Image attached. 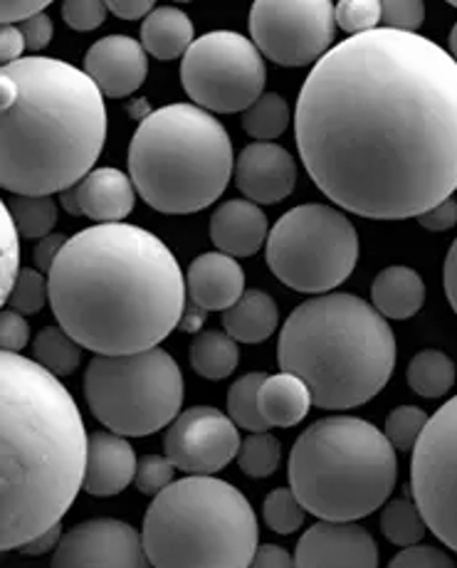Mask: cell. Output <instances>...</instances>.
Here are the masks:
<instances>
[{
    "mask_svg": "<svg viewBox=\"0 0 457 568\" xmlns=\"http://www.w3.org/2000/svg\"><path fill=\"white\" fill-rule=\"evenodd\" d=\"M295 134L309 179L342 211L420 217L457 191V62L418 32L346 38L304 80Z\"/></svg>",
    "mask_w": 457,
    "mask_h": 568,
    "instance_id": "cell-1",
    "label": "cell"
},
{
    "mask_svg": "<svg viewBox=\"0 0 457 568\" xmlns=\"http://www.w3.org/2000/svg\"><path fill=\"white\" fill-rule=\"evenodd\" d=\"M54 320L97 356L156 348L181 324L186 277L166 243L139 225H92L48 275Z\"/></svg>",
    "mask_w": 457,
    "mask_h": 568,
    "instance_id": "cell-2",
    "label": "cell"
},
{
    "mask_svg": "<svg viewBox=\"0 0 457 568\" xmlns=\"http://www.w3.org/2000/svg\"><path fill=\"white\" fill-rule=\"evenodd\" d=\"M3 551L60 527L84 489L90 438L58 376L3 352Z\"/></svg>",
    "mask_w": 457,
    "mask_h": 568,
    "instance_id": "cell-3",
    "label": "cell"
},
{
    "mask_svg": "<svg viewBox=\"0 0 457 568\" xmlns=\"http://www.w3.org/2000/svg\"><path fill=\"white\" fill-rule=\"evenodd\" d=\"M18 100L3 112L0 183L13 195H52L92 173L106 144L104 94L90 74L52 58L6 64Z\"/></svg>",
    "mask_w": 457,
    "mask_h": 568,
    "instance_id": "cell-4",
    "label": "cell"
},
{
    "mask_svg": "<svg viewBox=\"0 0 457 568\" xmlns=\"http://www.w3.org/2000/svg\"><path fill=\"white\" fill-rule=\"evenodd\" d=\"M277 362L307 384L314 406L346 410L386 388L396 366V336L374 304L354 294H319L287 316Z\"/></svg>",
    "mask_w": 457,
    "mask_h": 568,
    "instance_id": "cell-5",
    "label": "cell"
},
{
    "mask_svg": "<svg viewBox=\"0 0 457 568\" xmlns=\"http://www.w3.org/2000/svg\"><path fill=\"white\" fill-rule=\"evenodd\" d=\"M235 173L233 141L195 104L151 112L129 144V176L141 201L163 215H191L213 205Z\"/></svg>",
    "mask_w": 457,
    "mask_h": 568,
    "instance_id": "cell-6",
    "label": "cell"
},
{
    "mask_svg": "<svg viewBox=\"0 0 457 568\" xmlns=\"http://www.w3.org/2000/svg\"><path fill=\"white\" fill-rule=\"evenodd\" d=\"M394 445L374 423L332 415L304 430L290 455V489L322 521H358L396 489Z\"/></svg>",
    "mask_w": 457,
    "mask_h": 568,
    "instance_id": "cell-7",
    "label": "cell"
},
{
    "mask_svg": "<svg viewBox=\"0 0 457 568\" xmlns=\"http://www.w3.org/2000/svg\"><path fill=\"white\" fill-rule=\"evenodd\" d=\"M141 539L154 568H247L257 517L231 483L191 475L154 497Z\"/></svg>",
    "mask_w": 457,
    "mask_h": 568,
    "instance_id": "cell-8",
    "label": "cell"
},
{
    "mask_svg": "<svg viewBox=\"0 0 457 568\" xmlns=\"http://www.w3.org/2000/svg\"><path fill=\"white\" fill-rule=\"evenodd\" d=\"M84 398L106 430L146 438L179 418L183 374L163 348L126 356H94L84 371Z\"/></svg>",
    "mask_w": 457,
    "mask_h": 568,
    "instance_id": "cell-9",
    "label": "cell"
},
{
    "mask_svg": "<svg viewBox=\"0 0 457 568\" xmlns=\"http://www.w3.org/2000/svg\"><path fill=\"white\" fill-rule=\"evenodd\" d=\"M358 233L332 205L292 207L267 235V265L282 284L304 294L332 292L352 277L358 262Z\"/></svg>",
    "mask_w": 457,
    "mask_h": 568,
    "instance_id": "cell-10",
    "label": "cell"
},
{
    "mask_svg": "<svg viewBox=\"0 0 457 568\" xmlns=\"http://www.w3.org/2000/svg\"><path fill=\"white\" fill-rule=\"evenodd\" d=\"M265 82L263 52L233 30H213L195 38L181 62L183 90L205 112H247L265 94Z\"/></svg>",
    "mask_w": 457,
    "mask_h": 568,
    "instance_id": "cell-11",
    "label": "cell"
},
{
    "mask_svg": "<svg viewBox=\"0 0 457 568\" xmlns=\"http://www.w3.org/2000/svg\"><path fill=\"white\" fill-rule=\"evenodd\" d=\"M410 497L438 541L457 554V396L430 415L413 447Z\"/></svg>",
    "mask_w": 457,
    "mask_h": 568,
    "instance_id": "cell-12",
    "label": "cell"
},
{
    "mask_svg": "<svg viewBox=\"0 0 457 568\" xmlns=\"http://www.w3.org/2000/svg\"><path fill=\"white\" fill-rule=\"evenodd\" d=\"M329 0H260L250 10V36L267 60L282 68L317 64L334 42Z\"/></svg>",
    "mask_w": 457,
    "mask_h": 568,
    "instance_id": "cell-13",
    "label": "cell"
},
{
    "mask_svg": "<svg viewBox=\"0 0 457 568\" xmlns=\"http://www.w3.org/2000/svg\"><path fill=\"white\" fill-rule=\"evenodd\" d=\"M241 445V433L231 415L213 406L183 410L163 438V450L169 460L176 465V469L195 477H213L221 473L237 460Z\"/></svg>",
    "mask_w": 457,
    "mask_h": 568,
    "instance_id": "cell-14",
    "label": "cell"
},
{
    "mask_svg": "<svg viewBox=\"0 0 457 568\" xmlns=\"http://www.w3.org/2000/svg\"><path fill=\"white\" fill-rule=\"evenodd\" d=\"M50 568H154L141 534L122 519H87L64 534Z\"/></svg>",
    "mask_w": 457,
    "mask_h": 568,
    "instance_id": "cell-15",
    "label": "cell"
},
{
    "mask_svg": "<svg viewBox=\"0 0 457 568\" xmlns=\"http://www.w3.org/2000/svg\"><path fill=\"white\" fill-rule=\"evenodd\" d=\"M295 568H378V546L354 521L319 519L299 539Z\"/></svg>",
    "mask_w": 457,
    "mask_h": 568,
    "instance_id": "cell-16",
    "label": "cell"
},
{
    "mask_svg": "<svg viewBox=\"0 0 457 568\" xmlns=\"http://www.w3.org/2000/svg\"><path fill=\"white\" fill-rule=\"evenodd\" d=\"M297 161L287 149L270 141H257L243 149L235 161V185L247 201L257 205H275L295 191Z\"/></svg>",
    "mask_w": 457,
    "mask_h": 568,
    "instance_id": "cell-17",
    "label": "cell"
},
{
    "mask_svg": "<svg viewBox=\"0 0 457 568\" xmlns=\"http://www.w3.org/2000/svg\"><path fill=\"white\" fill-rule=\"evenodd\" d=\"M84 72L104 97L134 94L149 74V54L141 40L129 36H106L84 54Z\"/></svg>",
    "mask_w": 457,
    "mask_h": 568,
    "instance_id": "cell-18",
    "label": "cell"
},
{
    "mask_svg": "<svg viewBox=\"0 0 457 568\" xmlns=\"http://www.w3.org/2000/svg\"><path fill=\"white\" fill-rule=\"evenodd\" d=\"M186 290L205 312H227L245 294V270L225 253H205L186 270Z\"/></svg>",
    "mask_w": 457,
    "mask_h": 568,
    "instance_id": "cell-19",
    "label": "cell"
},
{
    "mask_svg": "<svg viewBox=\"0 0 457 568\" xmlns=\"http://www.w3.org/2000/svg\"><path fill=\"white\" fill-rule=\"evenodd\" d=\"M139 460L134 447L116 433L90 435L84 491L92 497H114L136 479Z\"/></svg>",
    "mask_w": 457,
    "mask_h": 568,
    "instance_id": "cell-20",
    "label": "cell"
},
{
    "mask_svg": "<svg viewBox=\"0 0 457 568\" xmlns=\"http://www.w3.org/2000/svg\"><path fill=\"white\" fill-rule=\"evenodd\" d=\"M270 225L263 207L253 201H227L211 217V240L217 253L250 257L267 243Z\"/></svg>",
    "mask_w": 457,
    "mask_h": 568,
    "instance_id": "cell-21",
    "label": "cell"
},
{
    "mask_svg": "<svg viewBox=\"0 0 457 568\" xmlns=\"http://www.w3.org/2000/svg\"><path fill=\"white\" fill-rule=\"evenodd\" d=\"M82 215L97 225L124 223V217L134 211L136 189L132 176L119 169L102 166L74 185Z\"/></svg>",
    "mask_w": 457,
    "mask_h": 568,
    "instance_id": "cell-22",
    "label": "cell"
},
{
    "mask_svg": "<svg viewBox=\"0 0 457 568\" xmlns=\"http://www.w3.org/2000/svg\"><path fill=\"white\" fill-rule=\"evenodd\" d=\"M372 304L384 320H410L426 304V282L416 270L390 265L380 270L372 284Z\"/></svg>",
    "mask_w": 457,
    "mask_h": 568,
    "instance_id": "cell-23",
    "label": "cell"
},
{
    "mask_svg": "<svg viewBox=\"0 0 457 568\" xmlns=\"http://www.w3.org/2000/svg\"><path fill=\"white\" fill-rule=\"evenodd\" d=\"M312 403V393L302 378L280 371L267 376L260 386V413H263L270 428H292L307 418Z\"/></svg>",
    "mask_w": 457,
    "mask_h": 568,
    "instance_id": "cell-24",
    "label": "cell"
},
{
    "mask_svg": "<svg viewBox=\"0 0 457 568\" xmlns=\"http://www.w3.org/2000/svg\"><path fill=\"white\" fill-rule=\"evenodd\" d=\"M280 312L267 292L247 290L231 310L223 312V329L241 344H260L275 334Z\"/></svg>",
    "mask_w": 457,
    "mask_h": 568,
    "instance_id": "cell-25",
    "label": "cell"
},
{
    "mask_svg": "<svg viewBox=\"0 0 457 568\" xmlns=\"http://www.w3.org/2000/svg\"><path fill=\"white\" fill-rule=\"evenodd\" d=\"M193 42L191 18L173 6L154 8L141 26V45L156 60H176L181 54L186 58Z\"/></svg>",
    "mask_w": 457,
    "mask_h": 568,
    "instance_id": "cell-26",
    "label": "cell"
},
{
    "mask_svg": "<svg viewBox=\"0 0 457 568\" xmlns=\"http://www.w3.org/2000/svg\"><path fill=\"white\" fill-rule=\"evenodd\" d=\"M241 364V348L225 332H201L191 342V366L199 376L209 381H223Z\"/></svg>",
    "mask_w": 457,
    "mask_h": 568,
    "instance_id": "cell-27",
    "label": "cell"
},
{
    "mask_svg": "<svg viewBox=\"0 0 457 568\" xmlns=\"http://www.w3.org/2000/svg\"><path fill=\"white\" fill-rule=\"evenodd\" d=\"M82 346L62 329V326H45L32 338V362L40 364L52 376H70L82 362Z\"/></svg>",
    "mask_w": 457,
    "mask_h": 568,
    "instance_id": "cell-28",
    "label": "cell"
},
{
    "mask_svg": "<svg viewBox=\"0 0 457 568\" xmlns=\"http://www.w3.org/2000/svg\"><path fill=\"white\" fill-rule=\"evenodd\" d=\"M408 386L423 398H440L455 386V364L448 354L426 348L410 358Z\"/></svg>",
    "mask_w": 457,
    "mask_h": 568,
    "instance_id": "cell-29",
    "label": "cell"
},
{
    "mask_svg": "<svg viewBox=\"0 0 457 568\" xmlns=\"http://www.w3.org/2000/svg\"><path fill=\"white\" fill-rule=\"evenodd\" d=\"M380 531H384V537L394 546L408 549V546H418L423 541L428 524L423 519L413 497H398L384 505V511H380Z\"/></svg>",
    "mask_w": 457,
    "mask_h": 568,
    "instance_id": "cell-30",
    "label": "cell"
},
{
    "mask_svg": "<svg viewBox=\"0 0 457 568\" xmlns=\"http://www.w3.org/2000/svg\"><path fill=\"white\" fill-rule=\"evenodd\" d=\"M263 371L255 374H245L235 381L227 390V415L237 425V428L250 433H267L270 425L265 423L263 413H260V386L265 384Z\"/></svg>",
    "mask_w": 457,
    "mask_h": 568,
    "instance_id": "cell-31",
    "label": "cell"
},
{
    "mask_svg": "<svg viewBox=\"0 0 457 568\" xmlns=\"http://www.w3.org/2000/svg\"><path fill=\"white\" fill-rule=\"evenodd\" d=\"M6 205L23 237H48L58 223V203L52 195H13Z\"/></svg>",
    "mask_w": 457,
    "mask_h": 568,
    "instance_id": "cell-32",
    "label": "cell"
},
{
    "mask_svg": "<svg viewBox=\"0 0 457 568\" xmlns=\"http://www.w3.org/2000/svg\"><path fill=\"white\" fill-rule=\"evenodd\" d=\"M290 104L275 92H265L260 100L243 114V129L257 141L277 139L290 126Z\"/></svg>",
    "mask_w": 457,
    "mask_h": 568,
    "instance_id": "cell-33",
    "label": "cell"
},
{
    "mask_svg": "<svg viewBox=\"0 0 457 568\" xmlns=\"http://www.w3.org/2000/svg\"><path fill=\"white\" fill-rule=\"evenodd\" d=\"M282 460V445L272 433H250L237 453V465H241L247 477L265 479L277 473Z\"/></svg>",
    "mask_w": 457,
    "mask_h": 568,
    "instance_id": "cell-34",
    "label": "cell"
},
{
    "mask_svg": "<svg viewBox=\"0 0 457 568\" xmlns=\"http://www.w3.org/2000/svg\"><path fill=\"white\" fill-rule=\"evenodd\" d=\"M430 420V415L418 406H398L388 413L384 435L398 453H413V447L420 440L423 430Z\"/></svg>",
    "mask_w": 457,
    "mask_h": 568,
    "instance_id": "cell-35",
    "label": "cell"
},
{
    "mask_svg": "<svg viewBox=\"0 0 457 568\" xmlns=\"http://www.w3.org/2000/svg\"><path fill=\"white\" fill-rule=\"evenodd\" d=\"M304 515H307V511L299 505L295 491L287 487L272 489L265 497L263 519L275 534H285V537L287 534H295L304 524Z\"/></svg>",
    "mask_w": 457,
    "mask_h": 568,
    "instance_id": "cell-36",
    "label": "cell"
},
{
    "mask_svg": "<svg viewBox=\"0 0 457 568\" xmlns=\"http://www.w3.org/2000/svg\"><path fill=\"white\" fill-rule=\"evenodd\" d=\"M0 250H3V272H0V300L8 302L13 284L20 275V233L8 205H0Z\"/></svg>",
    "mask_w": 457,
    "mask_h": 568,
    "instance_id": "cell-37",
    "label": "cell"
},
{
    "mask_svg": "<svg viewBox=\"0 0 457 568\" xmlns=\"http://www.w3.org/2000/svg\"><path fill=\"white\" fill-rule=\"evenodd\" d=\"M48 300H50V287H48V280L42 277V272L23 267L6 304L18 314H38L42 307H45Z\"/></svg>",
    "mask_w": 457,
    "mask_h": 568,
    "instance_id": "cell-38",
    "label": "cell"
},
{
    "mask_svg": "<svg viewBox=\"0 0 457 568\" xmlns=\"http://www.w3.org/2000/svg\"><path fill=\"white\" fill-rule=\"evenodd\" d=\"M380 3L378 0H342L334 6V20L349 36H364V32L378 30L380 23Z\"/></svg>",
    "mask_w": 457,
    "mask_h": 568,
    "instance_id": "cell-39",
    "label": "cell"
},
{
    "mask_svg": "<svg viewBox=\"0 0 457 568\" xmlns=\"http://www.w3.org/2000/svg\"><path fill=\"white\" fill-rule=\"evenodd\" d=\"M176 465L166 455H144L136 467V489L146 497H159L163 489L171 487L176 479Z\"/></svg>",
    "mask_w": 457,
    "mask_h": 568,
    "instance_id": "cell-40",
    "label": "cell"
},
{
    "mask_svg": "<svg viewBox=\"0 0 457 568\" xmlns=\"http://www.w3.org/2000/svg\"><path fill=\"white\" fill-rule=\"evenodd\" d=\"M380 20H384L388 30L398 32H418V28L426 20V6L420 0H386L380 3Z\"/></svg>",
    "mask_w": 457,
    "mask_h": 568,
    "instance_id": "cell-41",
    "label": "cell"
},
{
    "mask_svg": "<svg viewBox=\"0 0 457 568\" xmlns=\"http://www.w3.org/2000/svg\"><path fill=\"white\" fill-rule=\"evenodd\" d=\"M109 8L102 0H68L62 3V18L72 30L90 32L100 28L106 20Z\"/></svg>",
    "mask_w": 457,
    "mask_h": 568,
    "instance_id": "cell-42",
    "label": "cell"
},
{
    "mask_svg": "<svg viewBox=\"0 0 457 568\" xmlns=\"http://www.w3.org/2000/svg\"><path fill=\"white\" fill-rule=\"evenodd\" d=\"M388 568H455L453 559L435 546H408L390 559Z\"/></svg>",
    "mask_w": 457,
    "mask_h": 568,
    "instance_id": "cell-43",
    "label": "cell"
},
{
    "mask_svg": "<svg viewBox=\"0 0 457 568\" xmlns=\"http://www.w3.org/2000/svg\"><path fill=\"white\" fill-rule=\"evenodd\" d=\"M28 342H30V324L26 322V316L13 310L3 312V320H0V344H3V352H10V354L23 352Z\"/></svg>",
    "mask_w": 457,
    "mask_h": 568,
    "instance_id": "cell-44",
    "label": "cell"
},
{
    "mask_svg": "<svg viewBox=\"0 0 457 568\" xmlns=\"http://www.w3.org/2000/svg\"><path fill=\"white\" fill-rule=\"evenodd\" d=\"M48 6L50 0H6L0 6V20L3 26H23L26 20L45 13Z\"/></svg>",
    "mask_w": 457,
    "mask_h": 568,
    "instance_id": "cell-45",
    "label": "cell"
},
{
    "mask_svg": "<svg viewBox=\"0 0 457 568\" xmlns=\"http://www.w3.org/2000/svg\"><path fill=\"white\" fill-rule=\"evenodd\" d=\"M418 225H423L430 233L450 231V227L457 225V201L448 199V201H443L440 205L430 207L428 213H423L418 217Z\"/></svg>",
    "mask_w": 457,
    "mask_h": 568,
    "instance_id": "cell-46",
    "label": "cell"
},
{
    "mask_svg": "<svg viewBox=\"0 0 457 568\" xmlns=\"http://www.w3.org/2000/svg\"><path fill=\"white\" fill-rule=\"evenodd\" d=\"M20 32H23L28 50L40 52L52 42L54 28H52V20L48 16H35V18H30V20H26L23 26H20Z\"/></svg>",
    "mask_w": 457,
    "mask_h": 568,
    "instance_id": "cell-47",
    "label": "cell"
},
{
    "mask_svg": "<svg viewBox=\"0 0 457 568\" xmlns=\"http://www.w3.org/2000/svg\"><path fill=\"white\" fill-rule=\"evenodd\" d=\"M247 568H295V559L287 554V549H282L277 544H263L257 546Z\"/></svg>",
    "mask_w": 457,
    "mask_h": 568,
    "instance_id": "cell-48",
    "label": "cell"
},
{
    "mask_svg": "<svg viewBox=\"0 0 457 568\" xmlns=\"http://www.w3.org/2000/svg\"><path fill=\"white\" fill-rule=\"evenodd\" d=\"M26 38L20 32L18 26H3L0 30V60L6 64H13L18 60H23V50H26Z\"/></svg>",
    "mask_w": 457,
    "mask_h": 568,
    "instance_id": "cell-49",
    "label": "cell"
},
{
    "mask_svg": "<svg viewBox=\"0 0 457 568\" xmlns=\"http://www.w3.org/2000/svg\"><path fill=\"white\" fill-rule=\"evenodd\" d=\"M109 13H114L116 18L122 20H141V18H149L154 13V3L151 0H112V3H106Z\"/></svg>",
    "mask_w": 457,
    "mask_h": 568,
    "instance_id": "cell-50",
    "label": "cell"
},
{
    "mask_svg": "<svg viewBox=\"0 0 457 568\" xmlns=\"http://www.w3.org/2000/svg\"><path fill=\"white\" fill-rule=\"evenodd\" d=\"M64 243H68V240H64L62 235L42 237L40 243H38V247H35V265H38V270L48 272V275H50L54 260H58V255L62 253Z\"/></svg>",
    "mask_w": 457,
    "mask_h": 568,
    "instance_id": "cell-51",
    "label": "cell"
},
{
    "mask_svg": "<svg viewBox=\"0 0 457 568\" xmlns=\"http://www.w3.org/2000/svg\"><path fill=\"white\" fill-rule=\"evenodd\" d=\"M60 541H62V529L54 527V529H50L45 534H40L38 539L28 541L23 549H18V551L23 554V556H42V554H48L50 549H58Z\"/></svg>",
    "mask_w": 457,
    "mask_h": 568,
    "instance_id": "cell-52",
    "label": "cell"
},
{
    "mask_svg": "<svg viewBox=\"0 0 457 568\" xmlns=\"http://www.w3.org/2000/svg\"><path fill=\"white\" fill-rule=\"evenodd\" d=\"M445 294H448V302L453 312L457 314V240L450 245V253L445 257Z\"/></svg>",
    "mask_w": 457,
    "mask_h": 568,
    "instance_id": "cell-53",
    "label": "cell"
},
{
    "mask_svg": "<svg viewBox=\"0 0 457 568\" xmlns=\"http://www.w3.org/2000/svg\"><path fill=\"white\" fill-rule=\"evenodd\" d=\"M205 320H209V312H205L203 307H199V304L189 302L186 310H183V316H181V332H189V334H201Z\"/></svg>",
    "mask_w": 457,
    "mask_h": 568,
    "instance_id": "cell-54",
    "label": "cell"
},
{
    "mask_svg": "<svg viewBox=\"0 0 457 568\" xmlns=\"http://www.w3.org/2000/svg\"><path fill=\"white\" fill-rule=\"evenodd\" d=\"M18 100V82L13 78H8V74L0 72V109H10Z\"/></svg>",
    "mask_w": 457,
    "mask_h": 568,
    "instance_id": "cell-55",
    "label": "cell"
},
{
    "mask_svg": "<svg viewBox=\"0 0 457 568\" xmlns=\"http://www.w3.org/2000/svg\"><path fill=\"white\" fill-rule=\"evenodd\" d=\"M60 203L64 211H68L70 215H82V207H80V201H78V193H74V189H68L60 193Z\"/></svg>",
    "mask_w": 457,
    "mask_h": 568,
    "instance_id": "cell-56",
    "label": "cell"
},
{
    "mask_svg": "<svg viewBox=\"0 0 457 568\" xmlns=\"http://www.w3.org/2000/svg\"><path fill=\"white\" fill-rule=\"evenodd\" d=\"M450 54H453V60L457 62V23L450 30Z\"/></svg>",
    "mask_w": 457,
    "mask_h": 568,
    "instance_id": "cell-57",
    "label": "cell"
},
{
    "mask_svg": "<svg viewBox=\"0 0 457 568\" xmlns=\"http://www.w3.org/2000/svg\"><path fill=\"white\" fill-rule=\"evenodd\" d=\"M453 8H457V0H455V3H453Z\"/></svg>",
    "mask_w": 457,
    "mask_h": 568,
    "instance_id": "cell-58",
    "label": "cell"
}]
</instances>
